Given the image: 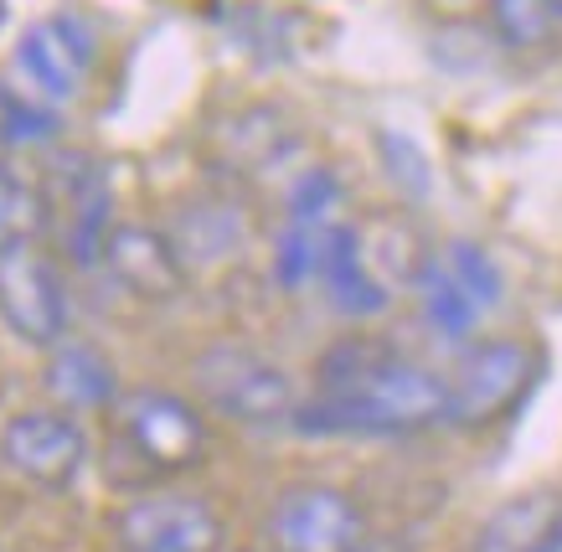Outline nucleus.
<instances>
[{
  "instance_id": "6",
  "label": "nucleus",
  "mask_w": 562,
  "mask_h": 552,
  "mask_svg": "<svg viewBox=\"0 0 562 552\" xmlns=\"http://www.w3.org/2000/svg\"><path fill=\"white\" fill-rule=\"evenodd\" d=\"M0 460L16 470L26 485L68 491L88 465V433L63 408H26V414L5 418V429H0Z\"/></svg>"
},
{
  "instance_id": "15",
  "label": "nucleus",
  "mask_w": 562,
  "mask_h": 552,
  "mask_svg": "<svg viewBox=\"0 0 562 552\" xmlns=\"http://www.w3.org/2000/svg\"><path fill=\"white\" fill-rule=\"evenodd\" d=\"M47 223H52L47 191L32 187L11 160H0V259L36 248V238L47 233Z\"/></svg>"
},
{
  "instance_id": "21",
  "label": "nucleus",
  "mask_w": 562,
  "mask_h": 552,
  "mask_svg": "<svg viewBox=\"0 0 562 552\" xmlns=\"http://www.w3.org/2000/svg\"><path fill=\"white\" fill-rule=\"evenodd\" d=\"M0 160H5V139H0Z\"/></svg>"
},
{
  "instance_id": "14",
  "label": "nucleus",
  "mask_w": 562,
  "mask_h": 552,
  "mask_svg": "<svg viewBox=\"0 0 562 552\" xmlns=\"http://www.w3.org/2000/svg\"><path fill=\"white\" fill-rule=\"evenodd\" d=\"M47 393L57 397L63 414H99V408L120 403V378H114V362L103 357L99 346L63 341V346H52Z\"/></svg>"
},
{
  "instance_id": "3",
  "label": "nucleus",
  "mask_w": 562,
  "mask_h": 552,
  "mask_svg": "<svg viewBox=\"0 0 562 552\" xmlns=\"http://www.w3.org/2000/svg\"><path fill=\"white\" fill-rule=\"evenodd\" d=\"M114 449L135 454L139 475H181L206 460V424L187 397L135 387L114 403Z\"/></svg>"
},
{
  "instance_id": "10",
  "label": "nucleus",
  "mask_w": 562,
  "mask_h": 552,
  "mask_svg": "<svg viewBox=\"0 0 562 552\" xmlns=\"http://www.w3.org/2000/svg\"><path fill=\"white\" fill-rule=\"evenodd\" d=\"M47 207L63 212V248L78 269H93L109 248L114 233V191L103 166H93L88 156H57L52 166V187H47Z\"/></svg>"
},
{
  "instance_id": "12",
  "label": "nucleus",
  "mask_w": 562,
  "mask_h": 552,
  "mask_svg": "<svg viewBox=\"0 0 562 552\" xmlns=\"http://www.w3.org/2000/svg\"><path fill=\"white\" fill-rule=\"evenodd\" d=\"M470 552H562V491H521L475 527Z\"/></svg>"
},
{
  "instance_id": "20",
  "label": "nucleus",
  "mask_w": 562,
  "mask_h": 552,
  "mask_svg": "<svg viewBox=\"0 0 562 552\" xmlns=\"http://www.w3.org/2000/svg\"><path fill=\"white\" fill-rule=\"evenodd\" d=\"M552 11H558V16H562V0H552Z\"/></svg>"
},
{
  "instance_id": "11",
  "label": "nucleus",
  "mask_w": 562,
  "mask_h": 552,
  "mask_svg": "<svg viewBox=\"0 0 562 552\" xmlns=\"http://www.w3.org/2000/svg\"><path fill=\"white\" fill-rule=\"evenodd\" d=\"M103 263L120 279V290H130L135 300H150V305L181 300V290H187V259L176 254L171 233H155L145 223L114 227L109 248H103Z\"/></svg>"
},
{
  "instance_id": "5",
  "label": "nucleus",
  "mask_w": 562,
  "mask_h": 552,
  "mask_svg": "<svg viewBox=\"0 0 562 552\" xmlns=\"http://www.w3.org/2000/svg\"><path fill=\"white\" fill-rule=\"evenodd\" d=\"M273 552H361L367 548V517L336 485H294L263 517Z\"/></svg>"
},
{
  "instance_id": "2",
  "label": "nucleus",
  "mask_w": 562,
  "mask_h": 552,
  "mask_svg": "<svg viewBox=\"0 0 562 552\" xmlns=\"http://www.w3.org/2000/svg\"><path fill=\"white\" fill-rule=\"evenodd\" d=\"M191 382L212 414H222L227 424H248V429H273L300 414V397H294L290 372L254 351V346H206L202 357L191 362Z\"/></svg>"
},
{
  "instance_id": "4",
  "label": "nucleus",
  "mask_w": 562,
  "mask_h": 552,
  "mask_svg": "<svg viewBox=\"0 0 562 552\" xmlns=\"http://www.w3.org/2000/svg\"><path fill=\"white\" fill-rule=\"evenodd\" d=\"M537 372H542V357L527 341L470 346L460 367H454V378H443V387H449V424L491 429L501 418H512L521 408V397L531 393Z\"/></svg>"
},
{
  "instance_id": "16",
  "label": "nucleus",
  "mask_w": 562,
  "mask_h": 552,
  "mask_svg": "<svg viewBox=\"0 0 562 552\" xmlns=\"http://www.w3.org/2000/svg\"><path fill=\"white\" fill-rule=\"evenodd\" d=\"M413 284H418V300H424L428 326L439 330V336H449V341H464V336H470V326L480 320V305L460 290V279L449 274V263L428 259L424 274L413 279Z\"/></svg>"
},
{
  "instance_id": "19",
  "label": "nucleus",
  "mask_w": 562,
  "mask_h": 552,
  "mask_svg": "<svg viewBox=\"0 0 562 552\" xmlns=\"http://www.w3.org/2000/svg\"><path fill=\"white\" fill-rule=\"evenodd\" d=\"M439 259L449 263V274L460 279V290L475 300L480 311H491L495 300H501V269L491 263L485 248H475V243H449Z\"/></svg>"
},
{
  "instance_id": "8",
  "label": "nucleus",
  "mask_w": 562,
  "mask_h": 552,
  "mask_svg": "<svg viewBox=\"0 0 562 552\" xmlns=\"http://www.w3.org/2000/svg\"><path fill=\"white\" fill-rule=\"evenodd\" d=\"M0 320L16 341L42 351L68 341V284L42 248L0 259Z\"/></svg>"
},
{
  "instance_id": "7",
  "label": "nucleus",
  "mask_w": 562,
  "mask_h": 552,
  "mask_svg": "<svg viewBox=\"0 0 562 552\" xmlns=\"http://www.w3.org/2000/svg\"><path fill=\"white\" fill-rule=\"evenodd\" d=\"M222 517L196 496L150 491L114 511L120 552H222Z\"/></svg>"
},
{
  "instance_id": "1",
  "label": "nucleus",
  "mask_w": 562,
  "mask_h": 552,
  "mask_svg": "<svg viewBox=\"0 0 562 552\" xmlns=\"http://www.w3.org/2000/svg\"><path fill=\"white\" fill-rule=\"evenodd\" d=\"M294 424L305 433H376L403 439L449 424V387L439 372L397 357L392 346L351 336L321 357L315 397L300 403Z\"/></svg>"
},
{
  "instance_id": "17",
  "label": "nucleus",
  "mask_w": 562,
  "mask_h": 552,
  "mask_svg": "<svg viewBox=\"0 0 562 552\" xmlns=\"http://www.w3.org/2000/svg\"><path fill=\"white\" fill-rule=\"evenodd\" d=\"M57 109L47 99H36L32 88L0 83V139L5 145H47L57 139Z\"/></svg>"
},
{
  "instance_id": "9",
  "label": "nucleus",
  "mask_w": 562,
  "mask_h": 552,
  "mask_svg": "<svg viewBox=\"0 0 562 552\" xmlns=\"http://www.w3.org/2000/svg\"><path fill=\"white\" fill-rule=\"evenodd\" d=\"M93 57H99V42L88 32V21L78 16H42L16 42V72L52 109L68 104L72 93L88 83Z\"/></svg>"
},
{
  "instance_id": "13",
  "label": "nucleus",
  "mask_w": 562,
  "mask_h": 552,
  "mask_svg": "<svg viewBox=\"0 0 562 552\" xmlns=\"http://www.w3.org/2000/svg\"><path fill=\"white\" fill-rule=\"evenodd\" d=\"M321 284L325 300L336 305L351 320H367V315H382L392 305L387 279L372 269L367 248H361V227H336L330 243H325V259H321Z\"/></svg>"
},
{
  "instance_id": "18",
  "label": "nucleus",
  "mask_w": 562,
  "mask_h": 552,
  "mask_svg": "<svg viewBox=\"0 0 562 552\" xmlns=\"http://www.w3.org/2000/svg\"><path fill=\"white\" fill-rule=\"evenodd\" d=\"M558 21L552 0H491V26L506 47H542Z\"/></svg>"
}]
</instances>
